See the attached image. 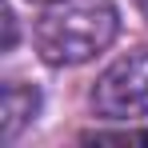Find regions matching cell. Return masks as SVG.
<instances>
[{
	"label": "cell",
	"mask_w": 148,
	"mask_h": 148,
	"mask_svg": "<svg viewBox=\"0 0 148 148\" xmlns=\"http://www.w3.org/2000/svg\"><path fill=\"white\" fill-rule=\"evenodd\" d=\"M120 32L112 0H52L32 28L40 60L52 68H76L108 48Z\"/></svg>",
	"instance_id": "obj_1"
},
{
	"label": "cell",
	"mask_w": 148,
	"mask_h": 148,
	"mask_svg": "<svg viewBox=\"0 0 148 148\" xmlns=\"http://www.w3.org/2000/svg\"><path fill=\"white\" fill-rule=\"evenodd\" d=\"M92 108L104 120H144L148 116V48H136L108 64L92 84Z\"/></svg>",
	"instance_id": "obj_2"
},
{
	"label": "cell",
	"mask_w": 148,
	"mask_h": 148,
	"mask_svg": "<svg viewBox=\"0 0 148 148\" xmlns=\"http://www.w3.org/2000/svg\"><path fill=\"white\" fill-rule=\"evenodd\" d=\"M36 108H40V92H36L32 84H20V80L4 84V116H0V140H4V144H12V140L20 136V128H24V124H32Z\"/></svg>",
	"instance_id": "obj_3"
},
{
	"label": "cell",
	"mask_w": 148,
	"mask_h": 148,
	"mask_svg": "<svg viewBox=\"0 0 148 148\" xmlns=\"http://www.w3.org/2000/svg\"><path fill=\"white\" fill-rule=\"evenodd\" d=\"M84 144H148V128H120V132H84Z\"/></svg>",
	"instance_id": "obj_4"
},
{
	"label": "cell",
	"mask_w": 148,
	"mask_h": 148,
	"mask_svg": "<svg viewBox=\"0 0 148 148\" xmlns=\"http://www.w3.org/2000/svg\"><path fill=\"white\" fill-rule=\"evenodd\" d=\"M136 4H140V12H144V16H148V0H136Z\"/></svg>",
	"instance_id": "obj_5"
},
{
	"label": "cell",
	"mask_w": 148,
	"mask_h": 148,
	"mask_svg": "<svg viewBox=\"0 0 148 148\" xmlns=\"http://www.w3.org/2000/svg\"><path fill=\"white\" fill-rule=\"evenodd\" d=\"M28 4H52V0H28Z\"/></svg>",
	"instance_id": "obj_6"
}]
</instances>
